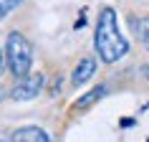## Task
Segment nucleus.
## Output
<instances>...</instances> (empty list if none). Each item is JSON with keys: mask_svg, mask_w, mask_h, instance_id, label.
Returning a JSON list of instances; mask_svg holds the SVG:
<instances>
[{"mask_svg": "<svg viewBox=\"0 0 149 142\" xmlns=\"http://www.w3.org/2000/svg\"><path fill=\"white\" fill-rule=\"evenodd\" d=\"M43 84H46V76L43 74H25L20 79L15 81V86L10 91V96L15 99V102H28V99H36V96L43 91Z\"/></svg>", "mask_w": 149, "mask_h": 142, "instance_id": "7ed1b4c3", "label": "nucleus"}, {"mask_svg": "<svg viewBox=\"0 0 149 142\" xmlns=\"http://www.w3.org/2000/svg\"><path fill=\"white\" fill-rule=\"evenodd\" d=\"M94 74H96V61L94 58H84V61H79V66L73 69L71 81H73V86H81V84H86Z\"/></svg>", "mask_w": 149, "mask_h": 142, "instance_id": "39448f33", "label": "nucleus"}, {"mask_svg": "<svg viewBox=\"0 0 149 142\" xmlns=\"http://www.w3.org/2000/svg\"><path fill=\"white\" fill-rule=\"evenodd\" d=\"M141 71H144V74H147V79H149V66H141Z\"/></svg>", "mask_w": 149, "mask_h": 142, "instance_id": "9d476101", "label": "nucleus"}, {"mask_svg": "<svg viewBox=\"0 0 149 142\" xmlns=\"http://www.w3.org/2000/svg\"><path fill=\"white\" fill-rule=\"evenodd\" d=\"M94 46L104 63H116L129 53V41L119 31V20H116L114 8H101L99 20H96Z\"/></svg>", "mask_w": 149, "mask_h": 142, "instance_id": "f257e3e1", "label": "nucleus"}, {"mask_svg": "<svg viewBox=\"0 0 149 142\" xmlns=\"http://www.w3.org/2000/svg\"><path fill=\"white\" fill-rule=\"evenodd\" d=\"M20 3H23V0H0V20H3V18H8L10 13L20 5Z\"/></svg>", "mask_w": 149, "mask_h": 142, "instance_id": "6e6552de", "label": "nucleus"}, {"mask_svg": "<svg viewBox=\"0 0 149 142\" xmlns=\"http://www.w3.org/2000/svg\"><path fill=\"white\" fill-rule=\"evenodd\" d=\"M134 33H136V38H139V43L149 51V15L144 18H136L134 20Z\"/></svg>", "mask_w": 149, "mask_h": 142, "instance_id": "0eeeda50", "label": "nucleus"}, {"mask_svg": "<svg viewBox=\"0 0 149 142\" xmlns=\"http://www.w3.org/2000/svg\"><path fill=\"white\" fill-rule=\"evenodd\" d=\"M104 94H106V86H104V84H99V86H94L91 91H86V94L81 96V99H76V102H73V109H76V112L88 109V107H91L94 102H99Z\"/></svg>", "mask_w": 149, "mask_h": 142, "instance_id": "423d86ee", "label": "nucleus"}, {"mask_svg": "<svg viewBox=\"0 0 149 142\" xmlns=\"http://www.w3.org/2000/svg\"><path fill=\"white\" fill-rule=\"evenodd\" d=\"M5 61H8L10 74H15V79L25 76L28 69L33 63V46L28 43L23 33H8V41H5Z\"/></svg>", "mask_w": 149, "mask_h": 142, "instance_id": "f03ea898", "label": "nucleus"}, {"mask_svg": "<svg viewBox=\"0 0 149 142\" xmlns=\"http://www.w3.org/2000/svg\"><path fill=\"white\" fill-rule=\"evenodd\" d=\"M3 61H5V53L0 51V76H3Z\"/></svg>", "mask_w": 149, "mask_h": 142, "instance_id": "1a4fd4ad", "label": "nucleus"}, {"mask_svg": "<svg viewBox=\"0 0 149 142\" xmlns=\"http://www.w3.org/2000/svg\"><path fill=\"white\" fill-rule=\"evenodd\" d=\"M0 142H13V140H8V137H3V134H0Z\"/></svg>", "mask_w": 149, "mask_h": 142, "instance_id": "9b49d317", "label": "nucleus"}, {"mask_svg": "<svg viewBox=\"0 0 149 142\" xmlns=\"http://www.w3.org/2000/svg\"><path fill=\"white\" fill-rule=\"evenodd\" d=\"M13 142H53V140L40 127H20L18 132H13Z\"/></svg>", "mask_w": 149, "mask_h": 142, "instance_id": "20e7f679", "label": "nucleus"}]
</instances>
